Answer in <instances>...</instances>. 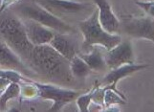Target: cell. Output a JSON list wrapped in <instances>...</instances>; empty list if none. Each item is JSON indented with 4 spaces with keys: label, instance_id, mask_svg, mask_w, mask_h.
<instances>
[{
    "label": "cell",
    "instance_id": "1",
    "mask_svg": "<svg viewBox=\"0 0 154 112\" xmlns=\"http://www.w3.org/2000/svg\"><path fill=\"white\" fill-rule=\"evenodd\" d=\"M30 61L35 71L55 82H69L74 78L70 61L50 44L35 46Z\"/></svg>",
    "mask_w": 154,
    "mask_h": 112
},
{
    "label": "cell",
    "instance_id": "2",
    "mask_svg": "<svg viewBox=\"0 0 154 112\" xmlns=\"http://www.w3.org/2000/svg\"><path fill=\"white\" fill-rule=\"evenodd\" d=\"M2 14L0 34L5 42L11 49L27 61H30L35 45L30 41L27 31L23 21L14 15Z\"/></svg>",
    "mask_w": 154,
    "mask_h": 112
},
{
    "label": "cell",
    "instance_id": "3",
    "mask_svg": "<svg viewBox=\"0 0 154 112\" xmlns=\"http://www.w3.org/2000/svg\"><path fill=\"white\" fill-rule=\"evenodd\" d=\"M79 28L83 36L82 48L90 49L93 46H103L104 49L110 50L122 41V37L118 34L107 33L100 23L99 10L96 8L91 15L79 22Z\"/></svg>",
    "mask_w": 154,
    "mask_h": 112
},
{
    "label": "cell",
    "instance_id": "4",
    "mask_svg": "<svg viewBox=\"0 0 154 112\" xmlns=\"http://www.w3.org/2000/svg\"><path fill=\"white\" fill-rule=\"evenodd\" d=\"M13 11L19 14L24 19H31L38 22L58 34L70 35L74 33V29L60 17L51 14L43 7L38 5L35 0L33 1H22L13 8Z\"/></svg>",
    "mask_w": 154,
    "mask_h": 112
},
{
    "label": "cell",
    "instance_id": "5",
    "mask_svg": "<svg viewBox=\"0 0 154 112\" xmlns=\"http://www.w3.org/2000/svg\"><path fill=\"white\" fill-rule=\"evenodd\" d=\"M33 83L38 88V96L39 98L53 102L49 111H60L66 104L77 100L79 96L82 95L81 91L62 88L51 83H40L36 82H33Z\"/></svg>",
    "mask_w": 154,
    "mask_h": 112
},
{
    "label": "cell",
    "instance_id": "6",
    "mask_svg": "<svg viewBox=\"0 0 154 112\" xmlns=\"http://www.w3.org/2000/svg\"><path fill=\"white\" fill-rule=\"evenodd\" d=\"M56 17L62 14H75L84 11H91L92 6L88 3L71 1V0H35Z\"/></svg>",
    "mask_w": 154,
    "mask_h": 112
},
{
    "label": "cell",
    "instance_id": "7",
    "mask_svg": "<svg viewBox=\"0 0 154 112\" xmlns=\"http://www.w3.org/2000/svg\"><path fill=\"white\" fill-rule=\"evenodd\" d=\"M104 57L109 70L116 69L125 64L135 63L133 47L129 40L121 41L112 49L107 50Z\"/></svg>",
    "mask_w": 154,
    "mask_h": 112
},
{
    "label": "cell",
    "instance_id": "8",
    "mask_svg": "<svg viewBox=\"0 0 154 112\" xmlns=\"http://www.w3.org/2000/svg\"><path fill=\"white\" fill-rule=\"evenodd\" d=\"M123 30L134 39H143L154 42V20L149 17L129 18L123 23Z\"/></svg>",
    "mask_w": 154,
    "mask_h": 112
},
{
    "label": "cell",
    "instance_id": "9",
    "mask_svg": "<svg viewBox=\"0 0 154 112\" xmlns=\"http://www.w3.org/2000/svg\"><path fill=\"white\" fill-rule=\"evenodd\" d=\"M24 25L30 41L35 46L50 44L53 37L55 36V33L50 28L42 25L36 21L31 19H25Z\"/></svg>",
    "mask_w": 154,
    "mask_h": 112
},
{
    "label": "cell",
    "instance_id": "10",
    "mask_svg": "<svg viewBox=\"0 0 154 112\" xmlns=\"http://www.w3.org/2000/svg\"><path fill=\"white\" fill-rule=\"evenodd\" d=\"M148 66L149 65L146 64V63H140V64L131 63V64H125L116 69H112L103 79L102 84H103L106 87L117 90V83L121 79H125V77H128L129 75H132L135 72L145 70Z\"/></svg>",
    "mask_w": 154,
    "mask_h": 112
},
{
    "label": "cell",
    "instance_id": "11",
    "mask_svg": "<svg viewBox=\"0 0 154 112\" xmlns=\"http://www.w3.org/2000/svg\"><path fill=\"white\" fill-rule=\"evenodd\" d=\"M99 10V20L102 27L109 34H117L121 27V22L113 13L107 0H93Z\"/></svg>",
    "mask_w": 154,
    "mask_h": 112
},
{
    "label": "cell",
    "instance_id": "12",
    "mask_svg": "<svg viewBox=\"0 0 154 112\" xmlns=\"http://www.w3.org/2000/svg\"><path fill=\"white\" fill-rule=\"evenodd\" d=\"M0 65H1L2 69L15 70L24 73L27 76L31 75L29 70L22 62V58L3 41L1 42V61H0Z\"/></svg>",
    "mask_w": 154,
    "mask_h": 112
},
{
    "label": "cell",
    "instance_id": "13",
    "mask_svg": "<svg viewBox=\"0 0 154 112\" xmlns=\"http://www.w3.org/2000/svg\"><path fill=\"white\" fill-rule=\"evenodd\" d=\"M68 36L69 35L57 33L50 42V45L67 60L71 61L74 57L77 56V49L74 41L69 39Z\"/></svg>",
    "mask_w": 154,
    "mask_h": 112
},
{
    "label": "cell",
    "instance_id": "14",
    "mask_svg": "<svg viewBox=\"0 0 154 112\" xmlns=\"http://www.w3.org/2000/svg\"><path fill=\"white\" fill-rule=\"evenodd\" d=\"M82 58H83L89 67L92 69V71H104L107 69V64L105 61V57L102 54L97 47L91 50L88 54H79V55Z\"/></svg>",
    "mask_w": 154,
    "mask_h": 112
},
{
    "label": "cell",
    "instance_id": "15",
    "mask_svg": "<svg viewBox=\"0 0 154 112\" xmlns=\"http://www.w3.org/2000/svg\"><path fill=\"white\" fill-rule=\"evenodd\" d=\"M70 69L73 77L77 79L85 78L92 71V69L84 61L83 58H82L79 55L75 56L70 61Z\"/></svg>",
    "mask_w": 154,
    "mask_h": 112
},
{
    "label": "cell",
    "instance_id": "16",
    "mask_svg": "<svg viewBox=\"0 0 154 112\" xmlns=\"http://www.w3.org/2000/svg\"><path fill=\"white\" fill-rule=\"evenodd\" d=\"M21 94V87L18 82H11L8 86L3 90L0 96V110H5L7 104L12 99L18 98Z\"/></svg>",
    "mask_w": 154,
    "mask_h": 112
},
{
    "label": "cell",
    "instance_id": "17",
    "mask_svg": "<svg viewBox=\"0 0 154 112\" xmlns=\"http://www.w3.org/2000/svg\"><path fill=\"white\" fill-rule=\"evenodd\" d=\"M30 79H27L22 77L18 71L10 70V69H1L0 71V82H1V90H4L11 82H29Z\"/></svg>",
    "mask_w": 154,
    "mask_h": 112
},
{
    "label": "cell",
    "instance_id": "18",
    "mask_svg": "<svg viewBox=\"0 0 154 112\" xmlns=\"http://www.w3.org/2000/svg\"><path fill=\"white\" fill-rule=\"evenodd\" d=\"M104 106L111 107L116 104H125L126 99L125 95L120 93L118 90L111 89L109 87H104Z\"/></svg>",
    "mask_w": 154,
    "mask_h": 112
},
{
    "label": "cell",
    "instance_id": "19",
    "mask_svg": "<svg viewBox=\"0 0 154 112\" xmlns=\"http://www.w3.org/2000/svg\"><path fill=\"white\" fill-rule=\"evenodd\" d=\"M93 96H94V88L87 94H82L79 96L77 99V105L81 112L89 111V106L93 103Z\"/></svg>",
    "mask_w": 154,
    "mask_h": 112
},
{
    "label": "cell",
    "instance_id": "20",
    "mask_svg": "<svg viewBox=\"0 0 154 112\" xmlns=\"http://www.w3.org/2000/svg\"><path fill=\"white\" fill-rule=\"evenodd\" d=\"M136 4L151 18H154V0L153 1H136Z\"/></svg>",
    "mask_w": 154,
    "mask_h": 112
},
{
    "label": "cell",
    "instance_id": "21",
    "mask_svg": "<svg viewBox=\"0 0 154 112\" xmlns=\"http://www.w3.org/2000/svg\"><path fill=\"white\" fill-rule=\"evenodd\" d=\"M18 0H2L1 1V6H0V12L3 13L5 10L8 9L10 6H12L14 3H17Z\"/></svg>",
    "mask_w": 154,
    "mask_h": 112
},
{
    "label": "cell",
    "instance_id": "22",
    "mask_svg": "<svg viewBox=\"0 0 154 112\" xmlns=\"http://www.w3.org/2000/svg\"><path fill=\"white\" fill-rule=\"evenodd\" d=\"M136 1H141V0H136ZM145 1H153V0H145Z\"/></svg>",
    "mask_w": 154,
    "mask_h": 112
}]
</instances>
